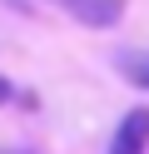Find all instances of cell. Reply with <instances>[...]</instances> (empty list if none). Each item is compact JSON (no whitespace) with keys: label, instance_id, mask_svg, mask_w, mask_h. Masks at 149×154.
Masks as SVG:
<instances>
[{"label":"cell","instance_id":"1","mask_svg":"<svg viewBox=\"0 0 149 154\" xmlns=\"http://www.w3.org/2000/svg\"><path fill=\"white\" fill-rule=\"evenodd\" d=\"M109 154H149V104H134L119 119L114 139H109Z\"/></svg>","mask_w":149,"mask_h":154},{"label":"cell","instance_id":"2","mask_svg":"<svg viewBox=\"0 0 149 154\" xmlns=\"http://www.w3.org/2000/svg\"><path fill=\"white\" fill-rule=\"evenodd\" d=\"M60 10H70L79 25H89V30H109V25L124 20V0H55Z\"/></svg>","mask_w":149,"mask_h":154},{"label":"cell","instance_id":"3","mask_svg":"<svg viewBox=\"0 0 149 154\" xmlns=\"http://www.w3.org/2000/svg\"><path fill=\"white\" fill-rule=\"evenodd\" d=\"M124 70H129V80H134L139 90H149V55L144 60H124Z\"/></svg>","mask_w":149,"mask_h":154},{"label":"cell","instance_id":"4","mask_svg":"<svg viewBox=\"0 0 149 154\" xmlns=\"http://www.w3.org/2000/svg\"><path fill=\"white\" fill-rule=\"evenodd\" d=\"M10 100H15V90H10V80L0 75V104H10Z\"/></svg>","mask_w":149,"mask_h":154}]
</instances>
